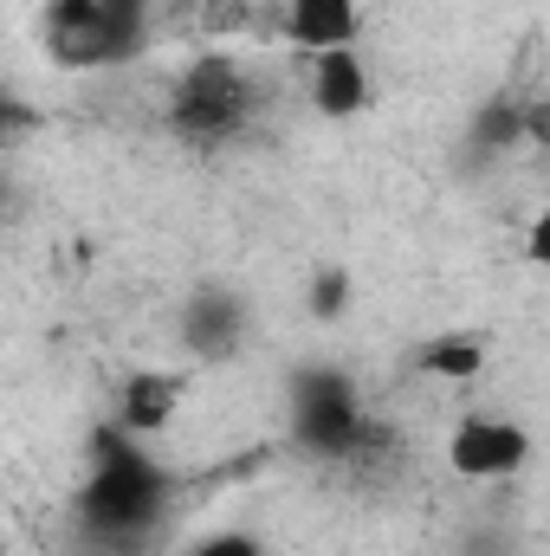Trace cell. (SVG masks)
<instances>
[{
	"mask_svg": "<svg viewBox=\"0 0 550 556\" xmlns=\"http://www.w3.org/2000/svg\"><path fill=\"white\" fill-rule=\"evenodd\" d=\"M162 511H168V472L137 446V433L98 427L91 472H85V492H78V525L91 531V544L111 556L137 551L142 538H155Z\"/></svg>",
	"mask_w": 550,
	"mask_h": 556,
	"instance_id": "obj_1",
	"label": "cell"
},
{
	"mask_svg": "<svg viewBox=\"0 0 550 556\" xmlns=\"http://www.w3.org/2000/svg\"><path fill=\"white\" fill-rule=\"evenodd\" d=\"M260 111H266L260 78L240 59H227V52L195 59L175 78V91H168V130L188 149H227V142H240L260 124Z\"/></svg>",
	"mask_w": 550,
	"mask_h": 556,
	"instance_id": "obj_2",
	"label": "cell"
},
{
	"mask_svg": "<svg viewBox=\"0 0 550 556\" xmlns=\"http://www.w3.org/2000/svg\"><path fill=\"white\" fill-rule=\"evenodd\" d=\"M376 420L363 415L357 389L343 369H298L291 376V440L317 459H357L363 446H376Z\"/></svg>",
	"mask_w": 550,
	"mask_h": 556,
	"instance_id": "obj_3",
	"label": "cell"
},
{
	"mask_svg": "<svg viewBox=\"0 0 550 556\" xmlns=\"http://www.w3.org/2000/svg\"><path fill=\"white\" fill-rule=\"evenodd\" d=\"M39 39L65 72H98V65H130L142 52V20H117L98 0H46Z\"/></svg>",
	"mask_w": 550,
	"mask_h": 556,
	"instance_id": "obj_4",
	"label": "cell"
},
{
	"mask_svg": "<svg viewBox=\"0 0 550 556\" xmlns=\"http://www.w3.org/2000/svg\"><path fill=\"white\" fill-rule=\"evenodd\" d=\"M447 466L460 479H518L532 466V433L505 415H466L447 433Z\"/></svg>",
	"mask_w": 550,
	"mask_h": 556,
	"instance_id": "obj_5",
	"label": "cell"
},
{
	"mask_svg": "<svg viewBox=\"0 0 550 556\" xmlns=\"http://www.w3.org/2000/svg\"><path fill=\"white\" fill-rule=\"evenodd\" d=\"M240 343H247V298L227 285H201L182 304V350L201 363H227Z\"/></svg>",
	"mask_w": 550,
	"mask_h": 556,
	"instance_id": "obj_6",
	"label": "cell"
},
{
	"mask_svg": "<svg viewBox=\"0 0 550 556\" xmlns=\"http://www.w3.org/2000/svg\"><path fill=\"white\" fill-rule=\"evenodd\" d=\"M311 111L324 124H350L363 104H370V65L357 46H330V52H311Z\"/></svg>",
	"mask_w": 550,
	"mask_h": 556,
	"instance_id": "obj_7",
	"label": "cell"
},
{
	"mask_svg": "<svg viewBox=\"0 0 550 556\" xmlns=\"http://www.w3.org/2000/svg\"><path fill=\"white\" fill-rule=\"evenodd\" d=\"M285 33H291V46H304V52L357 46L363 7H357V0H285Z\"/></svg>",
	"mask_w": 550,
	"mask_h": 556,
	"instance_id": "obj_8",
	"label": "cell"
},
{
	"mask_svg": "<svg viewBox=\"0 0 550 556\" xmlns=\"http://www.w3.org/2000/svg\"><path fill=\"white\" fill-rule=\"evenodd\" d=\"M182 408V376H168V369H137L130 382H124V395H117V427L124 433H162L168 420Z\"/></svg>",
	"mask_w": 550,
	"mask_h": 556,
	"instance_id": "obj_9",
	"label": "cell"
},
{
	"mask_svg": "<svg viewBox=\"0 0 550 556\" xmlns=\"http://www.w3.org/2000/svg\"><path fill=\"white\" fill-rule=\"evenodd\" d=\"M414 369L427 382H473L486 369V343L479 337H460V330H440V337H427L414 350Z\"/></svg>",
	"mask_w": 550,
	"mask_h": 556,
	"instance_id": "obj_10",
	"label": "cell"
},
{
	"mask_svg": "<svg viewBox=\"0 0 550 556\" xmlns=\"http://www.w3.org/2000/svg\"><path fill=\"white\" fill-rule=\"evenodd\" d=\"M350 304H357V285H350L343 266L311 273V285H304V311H311L317 324H343V311H350Z\"/></svg>",
	"mask_w": 550,
	"mask_h": 556,
	"instance_id": "obj_11",
	"label": "cell"
},
{
	"mask_svg": "<svg viewBox=\"0 0 550 556\" xmlns=\"http://www.w3.org/2000/svg\"><path fill=\"white\" fill-rule=\"evenodd\" d=\"M512 142H525V104L492 98L479 111V124H473V149H512Z\"/></svg>",
	"mask_w": 550,
	"mask_h": 556,
	"instance_id": "obj_12",
	"label": "cell"
},
{
	"mask_svg": "<svg viewBox=\"0 0 550 556\" xmlns=\"http://www.w3.org/2000/svg\"><path fill=\"white\" fill-rule=\"evenodd\" d=\"M39 124H46V117H39V104L0 85V142H20V137H33Z\"/></svg>",
	"mask_w": 550,
	"mask_h": 556,
	"instance_id": "obj_13",
	"label": "cell"
},
{
	"mask_svg": "<svg viewBox=\"0 0 550 556\" xmlns=\"http://www.w3.org/2000/svg\"><path fill=\"white\" fill-rule=\"evenodd\" d=\"M188 556H266V551H260V538H247V531H221V538H201Z\"/></svg>",
	"mask_w": 550,
	"mask_h": 556,
	"instance_id": "obj_14",
	"label": "cell"
},
{
	"mask_svg": "<svg viewBox=\"0 0 550 556\" xmlns=\"http://www.w3.org/2000/svg\"><path fill=\"white\" fill-rule=\"evenodd\" d=\"M13 220H20V181H13V175H0V233H7Z\"/></svg>",
	"mask_w": 550,
	"mask_h": 556,
	"instance_id": "obj_15",
	"label": "cell"
},
{
	"mask_svg": "<svg viewBox=\"0 0 550 556\" xmlns=\"http://www.w3.org/2000/svg\"><path fill=\"white\" fill-rule=\"evenodd\" d=\"M525 260L550 266V220H532V240H525Z\"/></svg>",
	"mask_w": 550,
	"mask_h": 556,
	"instance_id": "obj_16",
	"label": "cell"
}]
</instances>
